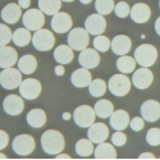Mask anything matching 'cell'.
<instances>
[{
    "label": "cell",
    "mask_w": 160,
    "mask_h": 160,
    "mask_svg": "<svg viewBox=\"0 0 160 160\" xmlns=\"http://www.w3.org/2000/svg\"><path fill=\"white\" fill-rule=\"evenodd\" d=\"M65 146V140L59 131L49 129L41 136V148L49 155H57L63 151Z\"/></svg>",
    "instance_id": "obj_1"
},
{
    "label": "cell",
    "mask_w": 160,
    "mask_h": 160,
    "mask_svg": "<svg viewBox=\"0 0 160 160\" xmlns=\"http://www.w3.org/2000/svg\"><path fill=\"white\" fill-rule=\"evenodd\" d=\"M131 86H132V81L124 73H119V74L112 76L109 82H108L109 91L117 98L126 96L131 91Z\"/></svg>",
    "instance_id": "obj_2"
},
{
    "label": "cell",
    "mask_w": 160,
    "mask_h": 160,
    "mask_svg": "<svg viewBox=\"0 0 160 160\" xmlns=\"http://www.w3.org/2000/svg\"><path fill=\"white\" fill-rule=\"evenodd\" d=\"M136 63L141 67H148L150 68L151 65L155 64L158 59V50L154 45L150 44H142L135 50V57Z\"/></svg>",
    "instance_id": "obj_3"
},
{
    "label": "cell",
    "mask_w": 160,
    "mask_h": 160,
    "mask_svg": "<svg viewBox=\"0 0 160 160\" xmlns=\"http://www.w3.org/2000/svg\"><path fill=\"white\" fill-rule=\"evenodd\" d=\"M32 45L38 51H49L55 45V36L46 28H40L32 35Z\"/></svg>",
    "instance_id": "obj_4"
},
{
    "label": "cell",
    "mask_w": 160,
    "mask_h": 160,
    "mask_svg": "<svg viewBox=\"0 0 160 160\" xmlns=\"http://www.w3.org/2000/svg\"><path fill=\"white\" fill-rule=\"evenodd\" d=\"M12 148H13V151L17 155L28 156L33 152V150L36 148V142L31 135H18L13 140Z\"/></svg>",
    "instance_id": "obj_5"
},
{
    "label": "cell",
    "mask_w": 160,
    "mask_h": 160,
    "mask_svg": "<svg viewBox=\"0 0 160 160\" xmlns=\"http://www.w3.org/2000/svg\"><path fill=\"white\" fill-rule=\"evenodd\" d=\"M95 118H96L95 109L91 108V106H88V105L78 106V108H76V110L73 113L74 123L81 128H88L90 126H92L95 123Z\"/></svg>",
    "instance_id": "obj_6"
},
{
    "label": "cell",
    "mask_w": 160,
    "mask_h": 160,
    "mask_svg": "<svg viewBox=\"0 0 160 160\" xmlns=\"http://www.w3.org/2000/svg\"><path fill=\"white\" fill-rule=\"evenodd\" d=\"M22 81V72L19 69L13 68V67L4 68L0 72V86L5 90H14L19 87Z\"/></svg>",
    "instance_id": "obj_7"
},
{
    "label": "cell",
    "mask_w": 160,
    "mask_h": 160,
    "mask_svg": "<svg viewBox=\"0 0 160 160\" xmlns=\"http://www.w3.org/2000/svg\"><path fill=\"white\" fill-rule=\"evenodd\" d=\"M90 44V33L86 31V28L76 27L69 31L68 33V45L76 50V51H82L86 49Z\"/></svg>",
    "instance_id": "obj_8"
},
{
    "label": "cell",
    "mask_w": 160,
    "mask_h": 160,
    "mask_svg": "<svg viewBox=\"0 0 160 160\" xmlns=\"http://www.w3.org/2000/svg\"><path fill=\"white\" fill-rule=\"evenodd\" d=\"M22 22L30 31H37L45 24V16L40 9H28L22 16Z\"/></svg>",
    "instance_id": "obj_9"
},
{
    "label": "cell",
    "mask_w": 160,
    "mask_h": 160,
    "mask_svg": "<svg viewBox=\"0 0 160 160\" xmlns=\"http://www.w3.org/2000/svg\"><path fill=\"white\" fill-rule=\"evenodd\" d=\"M41 83L36 78H26L19 85V94L24 100H35L41 94Z\"/></svg>",
    "instance_id": "obj_10"
},
{
    "label": "cell",
    "mask_w": 160,
    "mask_h": 160,
    "mask_svg": "<svg viewBox=\"0 0 160 160\" xmlns=\"http://www.w3.org/2000/svg\"><path fill=\"white\" fill-rule=\"evenodd\" d=\"M154 82V73L148 67H141L138 69H135L132 76V85L138 90H146L151 86Z\"/></svg>",
    "instance_id": "obj_11"
},
{
    "label": "cell",
    "mask_w": 160,
    "mask_h": 160,
    "mask_svg": "<svg viewBox=\"0 0 160 160\" xmlns=\"http://www.w3.org/2000/svg\"><path fill=\"white\" fill-rule=\"evenodd\" d=\"M85 28L90 35H94V36L102 35L106 28V21L104 16L98 12L95 14L88 16L85 21Z\"/></svg>",
    "instance_id": "obj_12"
},
{
    "label": "cell",
    "mask_w": 160,
    "mask_h": 160,
    "mask_svg": "<svg viewBox=\"0 0 160 160\" xmlns=\"http://www.w3.org/2000/svg\"><path fill=\"white\" fill-rule=\"evenodd\" d=\"M72 17L65 12H58L51 18V28L55 33H65L72 28Z\"/></svg>",
    "instance_id": "obj_13"
},
{
    "label": "cell",
    "mask_w": 160,
    "mask_h": 160,
    "mask_svg": "<svg viewBox=\"0 0 160 160\" xmlns=\"http://www.w3.org/2000/svg\"><path fill=\"white\" fill-rule=\"evenodd\" d=\"M141 117L146 122L154 123L160 119V102L156 100H146L141 105Z\"/></svg>",
    "instance_id": "obj_14"
},
{
    "label": "cell",
    "mask_w": 160,
    "mask_h": 160,
    "mask_svg": "<svg viewBox=\"0 0 160 160\" xmlns=\"http://www.w3.org/2000/svg\"><path fill=\"white\" fill-rule=\"evenodd\" d=\"M3 109L8 115L12 117L19 115L24 109L23 98L18 95H8L3 100Z\"/></svg>",
    "instance_id": "obj_15"
},
{
    "label": "cell",
    "mask_w": 160,
    "mask_h": 160,
    "mask_svg": "<svg viewBox=\"0 0 160 160\" xmlns=\"http://www.w3.org/2000/svg\"><path fill=\"white\" fill-rule=\"evenodd\" d=\"M78 63L83 68L94 69L100 64V55L96 49H83L78 55Z\"/></svg>",
    "instance_id": "obj_16"
},
{
    "label": "cell",
    "mask_w": 160,
    "mask_h": 160,
    "mask_svg": "<svg viewBox=\"0 0 160 160\" xmlns=\"http://www.w3.org/2000/svg\"><path fill=\"white\" fill-rule=\"evenodd\" d=\"M129 16H131L133 22H136L138 24H142V23H146L150 19V17H151V9H150V7L148 4L137 3V4H135L131 8Z\"/></svg>",
    "instance_id": "obj_17"
},
{
    "label": "cell",
    "mask_w": 160,
    "mask_h": 160,
    "mask_svg": "<svg viewBox=\"0 0 160 160\" xmlns=\"http://www.w3.org/2000/svg\"><path fill=\"white\" fill-rule=\"evenodd\" d=\"M87 137L94 143H101V142L106 141V138L109 137V128L101 122L94 123L92 126L88 127Z\"/></svg>",
    "instance_id": "obj_18"
},
{
    "label": "cell",
    "mask_w": 160,
    "mask_h": 160,
    "mask_svg": "<svg viewBox=\"0 0 160 160\" xmlns=\"http://www.w3.org/2000/svg\"><path fill=\"white\" fill-rule=\"evenodd\" d=\"M110 48L115 55H127L132 48V41L127 35H117L112 40Z\"/></svg>",
    "instance_id": "obj_19"
},
{
    "label": "cell",
    "mask_w": 160,
    "mask_h": 160,
    "mask_svg": "<svg viewBox=\"0 0 160 160\" xmlns=\"http://www.w3.org/2000/svg\"><path fill=\"white\" fill-rule=\"evenodd\" d=\"M129 122H131V118H129V114L126 112V110H114L113 114L109 117V123H110V127L115 131H123L126 129L128 126H129Z\"/></svg>",
    "instance_id": "obj_20"
},
{
    "label": "cell",
    "mask_w": 160,
    "mask_h": 160,
    "mask_svg": "<svg viewBox=\"0 0 160 160\" xmlns=\"http://www.w3.org/2000/svg\"><path fill=\"white\" fill-rule=\"evenodd\" d=\"M21 17H22V8L19 7L18 3L17 4L9 3V4H7L2 9V19L7 24H14V23H17Z\"/></svg>",
    "instance_id": "obj_21"
},
{
    "label": "cell",
    "mask_w": 160,
    "mask_h": 160,
    "mask_svg": "<svg viewBox=\"0 0 160 160\" xmlns=\"http://www.w3.org/2000/svg\"><path fill=\"white\" fill-rule=\"evenodd\" d=\"M18 63V52L12 46H0V68H10Z\"/></svg>",
    "instance_id": "obj_22"
},
{
    "label": "cell",
    "mask_w": 160,
    "mask_h": 160,
    "mask_svg": "<svg viewBox=\"0 0 160 160\" xmlns=\"http://www.w3.org/2000/svg\"><path fill=\"white\" fill-rule=\"evenodd\" d=\"M92 81V77H91V73H90V69L87 68H79L77 71H74L71 76V82L74 87H78V88H82V87H86L91 83Z\"/></svg>",
    "instance_id": "obj_23"
},
{
    "label": "cell",
    "mask_w": 160,
    "mask_h": 160,
    "mask_svg": "<svg viewBox=\"0 0 160 160\" xmlns=\"http://www.w3.org/2000/svg\"><path fill=\"white\" fill-rule=\"evenodd\" d=\"M73 49L69 45H59L54 50V59L59 64H69L73 60Z\"/></svg>",
    "instance_id": "obj_24"
},
{
    "label": "cell",
    "mask_w": 160,
    "mask_h": 160,
    "mask_svg": "<svg viewBox=\"0 0 160 160\" xmlns=\"http://www.w3.org/2000/svg\"><path fill=\"white\" fill-rule=\"evenodd\" d=\"M96 159H117V150L113 143L101 142L98 143V148L94 151Z\"/></svg>",
    "instance_id": "obj_25"
},
{
    "label": "cell",
    "mask_w": 160,
    "mask_h": 160,
    "mask_svg": "<svg viewBox=\"0 0 160 160\" xmlns=\"http://www.w3.org/2000/svg\"><path fill=\"white\" fill-rule=\"evenodd\" d=\"M26 119L32 128H41L46 123V114L42 109H32L28 112Z\"/></svg>",
    "instance_id": "obj_26"
},
{
    "label": "cell",
    "mask_w": 160,
    "mask_h": 160,
    "mask_svg": "<svg viewBox=\"0 0 160 160\" xmlns=\"http://www.w3.org/2000/svg\"><path fill=\"white\" fill-rule=\"evenodd\" d=\"M37 68V60L33 55L26 54L18 59V69L23 74H32Z\"/></svg>",
    "instance_id": "obj_27"
},
{
    "label": "cell",
    "mask_w": 160,
    "mask_h": 160,
    "mask_svg": "<svg viewBox=\"0 0 160 160\" xmlns=\"http://www.w3.org/2000/svg\"><path fill=\"white\" fill-rule=\"evenodd\" d=\"M136 59L132 58L129 55H121L119 59L117 60V68L121 73L124 74H129L133 73L136 69Z\"/></svg>",
    "instance_id": "obj_28"
},
{
    "label": "cell",
    "mask_w": 160,
    "mask_h": 160,
    "mask_svg": "<svg viewBox=\"0 0 160 160\" xmlns=\"http://www.w3.org/2000/svg\"><path fill=\"white\" fill-rule=\"evenodd\" d=\"M94 109H95V113H96V117L101 118V119H106L109 118L113 112H114V105L112 104V101L109 100H105V99H101L99 100L95 105H94Z\"/></svg>",
    "instance_id": "obj_29"
},
{
    "label": "cell",
    "mask_w": 160,
    "mask_h": 160,
    "mask_svg": "<svg viewBox=\"0 0 160 160\" xmlns=\"http://www.w3.org/2000/svg\"><path fill=\"white\" fill-rule=\"evenodd\" d=\"M12 41L14 42V45L17 46H27L31 41H32V35L30 32L28 28H18L13 32V37H12Z\"/></svg>",
    "instance_id": "obj_30"
},
{
    "label": "cell",
    "mask_w": 160,
    "mask_h": 160,
    "mask_svg": "<svg viewBox=\"0 0 160 160\" xmlns=\"http://www.w3.org/2000/svg\"><path fill=\"white\" fill-rule=\"evenodd\" d=\"M74 150H76V154L81 158H88L94 154V142H92L90 138H81L78 140L76 146H74Z\"/></svg>",
    "instance_id": "obj_31"
},
{
    "label": "cell",
    "mask_w": 160,
    "mask_h": 160,
    "mask_svg": "<svg viewBox=\"0 0 160 160\" xmlns=\"http://www.w3.org/2000/svg\"><path fill=\"white\" fill-rule=\"evenodd\" d=\"M38 8L44 14L54 16L62 8V0H38Z\"/></svg>",
    "instance_id": "obj_32"
},
{
    "label": "cell",
    "mask_w": 160,
    "mask_h": 160,
    "mask_svg": "<svg viewBox=\"0 0 160 160\" xmlns=\"http://www.w3.org/2000/svg\"><path fill=\"white\" fill-rule=\"evenodd\" d=\"M105 91H106V83L101 78L92 79L91 83L88 85V92L94 98H101L105 94Z\"/></svg>",
    "instance_id": "obj_33"
},
{
    "label": "cell",
    "mask_w": 160,
    "mask_h": 160,
    "mask_svg": "<svg viewBox=\"0 0 160 160\" xmlns=\"http://www.w3.org/2000/svg\"><path fill=\"white\" fill-rule=\"evenodd\" d=\"M114 0H95V9L102 16H108L114 10Z\"/></svg>",
    "instance_id": "obj_34"
},
{
    "label": "cell",
    "mask_w": 160,
    "mask_h": 160,
    "mask_svg": "<svg viewBox=\"0 0 160 160\" xmlns=\"http://www.w3.org/2000/svg\"><path fill=\"white\" fill-rule=\"evenodd\" d=\"M92 44H94V49H96L99 52H106V51L110 49L112 41L106 36L99 35V36H95Z\"/></svg>",
    "instance_id": "obj_35"
},
{
    "label": "cell",
    "mask_w": 160,
    "mask_h": 160,
    "mask_svg": "<svg viewBox=\"0 0 160 160\" xmlns=\"http://www.w3.org/2000/svg\"><path fill=\"white\" fill-rule=\"evenodd\" d=\"M146 142H148L150 146H156L160 145V128H156V127H152L146 133Z\"/></svg>",
    "instance_id": "obj_36"
},
{
    "label": "cell",
    "mask_w": 160,
    "mask_h": 160,
    "mask_svg": "<svg viewBox=\"0 0 160 160\" xmlns=\"http://www.w3.org/2000/svg\"><path fill=\"white\" fill-rule=\"evenodd\" d=\"M12 37H13V32L10 31V28L7 24L0 23V46L8 45L12 41Z\"/></svg>",
    "instance_id": "obj_37"
},
{
    "label": "cell",
    "mask_w": 160,
    "mask_h": 160,
    "mask_svg": "<svg viewBox=\"0 0 160 160\" xmlns=\"http://www.w3.org/2000/svg\"><path fill=\"white\" fill-rule=\"evenodd\" d=\"M114 13H115V16L119 17V18H126V17L129 16L131 8L126 2H119L114 7Z\"/></svg>",
    "instance_id": "obj_38"
},
{
    "label": "cell",
    "mask_w": 160,
    "mask_h": 160,
    "mask_svg": "<svg viewBox=\"0 0 160 160\" xmlns=\"http://www.w3.org/2000/svg\"><path fill=\"white\" fill-rule=\"evenodd\" d=\"M126 142H127V136L123 133V131H117L112 136V143L114 146H117V148H119V146H124Z\"/></svg>",
    "instance_id": "obj_39"
},
{
    "label": "cell",
    "mask_w": 160,
    "mask_h": 160,
    "mask_svg": "<svg viewBox=\"0 0 160 160\" xmlns=\"http://www.w3.org/2000/svg\"><path fill=\"white\" fill-rule=\"evenodd\" d=\"M129 127H131L132 131H135V132H140V131H142V128L145 127V119L141 118V117H136V118L131 119Z\"/></svg>",
    "instance_id": "obj_40"
},
{
    "label": "cell",
    "mask_w": 160,
    "mask_h": 160,
    "mask_svg": "<svg viewBox=\"0 0 160 160\" xmlns=\"http://www.w3.org/2000/svg\"><path fill=\"white\" fill-rule=\"evenodd\" d=\"M9 143V136L8 133L0 129V150H4Z\"/></svg>",
    "instance_id": "obj_41"
},
{
    "label": "cell",
    "mask_w": 160,
    "mask_h": 160,
    "mask_svg": "<svg viewBox=\"0 0 160 160\" xmlns=\"http://www.w3.org/2000/svg\"><path fill=\"white\" fill-rule=\"evenodd\" d=\"M64 72H65V69H64V65H63V64L57 65L55 68H54V73H55V76H63Z\"/></svg>",
    "instance_id": "obj_42"
},
{
    "label": "cell",
    "mask_w": 160,
    "mask_h": 160,
    "mask_svg": "<svg viewBox=\"0 0 160 160\" xmlns=\"http://www.w3.org/2000/svg\"><path fill=\"white\" fill-rule=\"evenodd\" d=\"M18 4L22 9H28L31 5V0H18Z\"/></svg>",
    "instance_id": "obj_43"
},
{
    "label": "cell",
    "mask_w": 160,
    "mask_h": 160,
    "mask_svg": "<svg viewBox=\"0 0 160 160\" xmlns=\"http://www.w3.org/2000/svg\"><path fill=\"white\" fill-rule=\"evenodd\" d=\"M138 159H155V155L151 152H142V154H140Z\"/></svg>",
    "instance_id": "obj_44"
},
{
    "label": "cell",
    "mask_w": 160,
    "mask_h": 160,
    "mask_svg": "<svg viewBox=\"0 0 160 160\" xmlns=\"http://www.w3.org/2000/svg\"><path fill=\"white\" fill-rule=\"evenodd\" d=\"M55 159L59 160V159H72V158H71L68 154H62V152H59V154L55 155Z\"/></svg>",
    "instance_id": "obj_45"
},
{
    "label": "cell",
    "mask_w": 160,
    "mask_h": 160,
    "mask_svg": "<svg viewBox=\"0 0 160 160\" xmlns=\"http://www.w3.org/2000/svg\"><path fill=\"white\" fill-rule=\"evenodd\" d=\"M154 24H155V31H156V33L160 36V17L155 21V23H154Z\"/></svg>",
    "instance_id": "obj_46"
},
{
    "label": "cell",
    "mask_w": 160,
    "mask_h": 160,
    "mask_svg": "<svg viewBox=\"0 0 160 160\" xmlns=\"http://www.w3.org/2000/svg\"><path fill=\"white\" fill-rule=\"evenodd\" d=\"M63 119H64V121H69V119H71V114L69 113H64L63 114Z\"/></svg>",
    "instance_id": "obj_47"
},
{
    "label": "cell",
    "mask_w": 160,
    "mask_h": 160,
    "mask_svg": "<svg viewBox=\"0 0 160 160\" xmlns=\"http://www.w3.org/2000/svg\"><path fill=\"white\" fill-rule=\"evenodd\" d=\"M79 2H81L82 4H85V5H87V4H90L92 2V0H79Z\"/></svg>",
    "instance_id": "obj_48"
},
{
    "label": "cell",
    "mask_w": 160,
    "mask_h": 160,
    "mask_svg": "<svg viewBox=\"0 0 160 160\" xmlns=\"http://www.w3.org/2000/svg\"><path fill=\"white\" fill-rule=\"evenodd\" d=\"M0 159H7V156H5L3 152H0Z\"/></svg>",
    "instance_id": "obj_49"
},
{
    "label": "cell",
    "mask_w": 160,
    "mask_h": 160,
    "mask_svg": "<svg viewBox=\"0 0 160 160\" xmlns=\"http://www.w3.org/2000/svg\"><path fill=\"white\" fill-rule=\"evenodd\" d=\"M62 2H65V3H72V2H74V0H62Z\"/></svg>",
    "instance_id": "obj_50"
},
{
    "label": "cell",
    "mask_w": 160,
    "mask_h": 160,
    "mask_svg": "<svg viewBox=\"0 0 160 160\" xmlns=\"http://www.w3.org/2000/svg\"><path fill=\"white\" fill-rule=\"evenodd\" d=\"M159 8H160V0H159Z\"/></svg>",
    "instance_id": "obj_51"
}]
</instances>
